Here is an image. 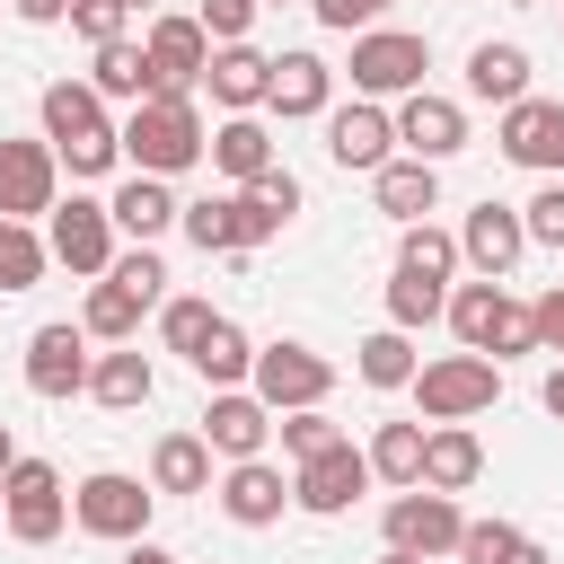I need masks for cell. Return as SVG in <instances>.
Instances as JSON below:
<instances>
[{
  "label": "cell",
  "mask_w": 564,
  "mask_h": 564,
  "mask_svg": "<svg viewBox=\"0 0 564 564\" xmlns=\"http://www.w3.org/2000/svg\"><path fill=\"white\" fill-rule=\"evenodd\" d=\"M35 115H44V141H53V159L70 176H106L123 159V123H106V97L88 79H53L35 97Z\"/></svg>",
  "instance_id": "cell-1"
},
{
  "label": "cell",
  "mask_w": 564,
  "mask_h": 564,
  "mask_svg": "<svg viewBox=\"0 0 564 564\" xmlns=\"http://www.w3.org/2000/svg\"><path fill=\"white\" fill-rule=\"evenodd\" d=\"M123 159H132V176H185L194 159H212V132H203L194 97H141L123 115Z\"/></svg>",
  "instance_id": "cell-2"
},
{
  "label": "cell",
  "mask_w": 564,
  "mask_h": 564,
  "mask_svg": "<svg viewBox=\"0 0 564 564\" xmlns=\"http://www.w3.org/2000/svg\"><path fill=\"white\" fill-rule=\"evenodd\" d=\"M449 335H458L467 352H485V361L538 352V317H529L502 282H458V291H449Z\"/></svg>",
  "instance_id": "cell-3"
},
{
  "label": "cell",
  "mask_w": 564,
  "mask_h": 564,
  "mask_svg": "<svg viewBox=\"0 0 564 564\" xmlns=\"http://www.w3.org/2000/svg\"><path fill=\"white\" fill-rule=\"evenodd\" d=\"M150 502H159V485L123 476V467H97V476L70 485V520L88 538H115V546H141L150 538Z\"/></svg>",
  "instance_id": "cell-4"
},
{
  "label": "cell",
  "mask_w": 564,
  "mask_h": 564,
  "mask_svg": "<svg viewBox=\"0 0 564 564\" xmlns=\"http://www.w3.org/2000/svg\"><path fill=\"white\" fill-rule=\"evenodd\" d=\"M494 397H502V361H485V352H441V361L414 370V405H423L432 423H467V414H485Z\"/></svg>",
  "instance_id": "cell-5"
},
{
  "label": "cell",
  "mask_w": 564,
  "mask_h": 564,
  "mask_svg": "<svg viewBox=\"0 0 564 564\" xmlns=\"http://www.w3.org/2000/svg\"><path fill=\"white\" fill-rule=\"evenodd\" d=\"M0 520H9V538H18V546H53V538H62V520H70L62 467H44V458H18V467L0 476Z\"/></svg>",
  "instance_id": "cell-6"
},
{
  "label": "cell",
  "mask_w": 564,
  "mask_h": 564,
  "mask_svg": "<svg viewBox=\"0 0 564 564\" xmlns=\"http://www.w3.org/2000/svg\"><path fill=\"white\" fill-rule=\"evenodd\" d=\"M273 414H308V405H326V388H335V361L326 352H308V344H256V379H247Z\"/></svg>",
  "instance_id": "cell-7"
},
{
  "label": "cell",
  "mask_w": 564,
  "mask_h": 564,
  "mask_svg": "<svg viewBox=\"0 0 564 564\" xmlns=\"http://www.w3.org/2000/svg\"><path fill=\"white\" fill-rule=\"evenodd\" d=\"M423 70H432V44H423V35H405V26L352 35V88H361V97H414Z\"/></svg>",
  "instance_id": "cell-8"
},
{
  "label": "cell",
  "mask_w": 564,
  "mask_h": 564,
  "mask_svg": "<svg viewBox=\"0 0 564 564\" xmlns=\"http://www.w3.org/2000/svg\"><path fill=\"white\" fill-rule=\"evenodd\" d=\"M141 53H150V97H194L203 88V70H212V35L194 26V18H150V35H141Z\"/></svg>",
  "instance_id": "cell-9"
},
{
  "label": "cell",
  "mask_w": 564,
  "mask_h": 564,
  "mask_svg": "<svg viewBox=\"0 0 564 564\" xmlns=\"http://www.w3.org/2000/svg\"><path fill=\"white\" fill-rule=\"evenodd\" d=\"M361 494H370V449H352V441H335V449H317V458H300V467H291V502H300V511H317V520L352 511Z\"/></svg>",
  "instance_id": "cell-10"
},
{
  "label": "cell",
  "mask_w": 564,
  "mask_h": 564,
  "mask_svg": "<svg viewBox=\"0 0 564 564\" xmlns=\"http://www.w3.org/2000/svg\"><path fill=\"white\" fill-rule=\"evenodd\" d=\"M458 538H467V511H458V494L405 485V494L388 502V546H405V555H458Z\"/></svg>",
  "instance_id": "cell-11"
},
{
  "label": "cell",
  "mask_w": 564,
  "mask_h": 564,
  "mask_svg": "<svg viewBox=\"0 0 564 564\" xmlns=\"http://www.w3.org/2000/svg\"><path fill=\"white\" fill-rule=\"evenodd\" d=\"M326 159H335V167H361V176H379V167L397 159V115H388L379 97H352V106H335V115H326Z\"/></svg>",
  "instance_id": "cell-12"
},
{
  "label": "cell",
  "mask_w": 564,
  "mask_h": 564,
  "mask_svg": "<svg viewBox=\"0 0 564 564\" xmlns=\"http://www.w3.org/2000/svg\"><path fill=\"white\" fill-rule=\"evenodd\" d=\"M44 247H53V264H70V273H97V282H106V264H115V212H106V203H88V194H70V203H53Z\"/></svg>",
  "instance_id": "cell-13"
},
{
  "label": "cell",
  "mask_w": 564,
  "mask_h": 564,
  "mask_svg": "<svg viewBox=\"0 0 564 564\" xmlns=\"http://www.w3.org/2000/svg\"><path fill=\"white\" fill-rule=\"evenodd\" d=\"M203 256H247V247H264L273 238V220L247 203V194H203V203H185V220H176Z\"/></svg>",
  "instance_id": "cell-14"
},
{
  "label": "cell",
  "mask_w": 564,
  "mask_h": 564,
  "mask_svg": "<svg viewBox=\"0 0 564 564\" xmlns=\"http://www.w3.org/2000/svg\"><path fill=\"white\" fill-rule=\"evenodd\" d=\"M458 256L476 264V282H502V273L529 256V220H520L511 203H494V194H485V203L458 220Z\"/></svg>",
  "instance_id": "cell-15"
},
{
  "label": "cell",
  "mask_w": 564,
  "mask_h": 564,
  "mask_svg": "<svg viewBox=\"0 0 564 564\" xmlns=\"http://www.w3.org/2000/svg\"><path fill=\"white\" fill-rule=\"evenodd\" d=\"M203 441H212V458H264V441H273V405L256 397V388H212V405H203Z\"/></svg>",
  "instance_id": "cell-16"
},
{
  "label": "cell",
  "mask_w": 564,
  "mask_h": 564,
  "mask_svg": "<svg viewBox=\"0 0 564 564\" xmlns=\"http://www.w3.org/2000/svg\"><path fill=\"white\" fill-rule=\"evenodd\" d=\"M397 141H405V159L441 167V159H458V150H467V106H458V97L414 88V97L397 106Z\"/></svg>",
  "instance_id": "cell-17"
},
{
  "label": "cell",
  "mask_w": 564,
  "mask_h": 564,
  "mask_svg": "<svg viewBox=\"0 0 564 564\" xmlns=\"http://www.w3.org/2000/svg\"><path fill=\"white\" fill-rule=\"evenodd\" d=\"M88 370H97V361H88V326H35V335H26V388H35V397L62 405V397L88 388Z\"/></svg>",
  "instance_id": "cell-18"
},
{
  "label": "cell",
  "mask_w": 564,
  "mask_h": 564,
  "mask_svg": "<svg viewBox=\"0 0 564 564\" xmlns=\"http://www.w3.org/2000/svg\"><path fill=\"white\" fill-rule=\"evenodd\" d=\"M502 159H520V167H538V176H564V106L555 97H520V106H502Z\"/></svg>",
  "instance_id": "cell-19"
},
{
  "label": "cell",
  "mask_w": 564,
  "mask_h": 564,
  "mask_svg": "<svg viewBox=\"0 0 564 564\" xmlns=\"http://www.w3.org/2000/svg\"><path fill=\"white\" fill-rule=\"evenodd\" d=\"M53 185H62L53 141H0V220H35V212H53Z\"/></svg>",
  "instance_id": "cell-20"
},
{
  "label": "cell",
  "mask_w": 564,
  "mask_h": 564,
  "mask_svg": "<svg viewBox=\"0 0 564 564\" xmlns=\"http://www.w3.org/2000/svg\"><path fill=\"white\" fill-rule=\"evenodd\" d=\"M220 511H229L238 529H273V520L291 511V467H273V458H238V467L220 476Z\"/></svg>",
  "instance_id": "cell-21"
},
{
  "label": "cell",
  "mask_w": 564,
  "mask_h": 564,
  "mask_svg": "<svg viewBox=\"0 0 564 564\" xmlns=\"http://www.w3.org/2000/svg\"><path fill=\"white\" fill-rule=\"evenodd\" d=\"M203 88H212V106H229V115H256V106L273 97V53H256V44H212V70H203Z\"/></svg>",
  "instance_id": "cell-22"
},
{
  "label": "cell",
  "mask_w": 564,
  "mask_h": 564,
  "mask_svg": "<svg viewBox=\"0 0 564 564\" xmlns=\"http://www.w3.org/2000/svg\"><path fill=\"white\" fill-rule=\"evenodd\" d=\"M282 123H308V115H335V70L317 53H273V97H264Z\"/></svg>",
  "instance_id": "cell-23"
},
{
  "label": "cell",
  "mask_w": 564,
  "mask_h": 564,
  "mask_svg": "<svg viewBox=\"0 0 564 564\" xmlns=\"http://www.w3.org/2000/svg\"><path fill=\"white\" fill-rule=\"evenodd\" d=\"M476 476H485V441L467 423H432L423 432V485L432 494H467Z\"/></svg>",
  "instance_id": "cell-24"
},
{
  "label": "cell",
  "mask_w": 564,
  "mask_h": 564,
  "mask_svg": "<svg viewBox=\"0 0 564 564\" xmlns=\"http://www.w3.org/2000/svg\"><path fill=\"white\" fill-rule=\"evenodd\" d=\"M370 194H379V212H388V220H405V229H414V220H432V212H441V167H423V159H388V167L370 176Z\"/></svg>",
  "instance_id": "cell-25"
},
{
  "label": "cell",
  "mask_w": 564,
  "mask_h": 564,
  "mask_svg": "<svg viewBox=\"0 0 564 564\" xmlns=\"http://www.w3.org/2000/svg\"><path fill=\"white\" fill-rule=\"evenodd\" d=\"M106 212H115V229H123L132 247H150L159 229H176V220H185V203L167 194V176H132V185H123Z\"/></svg>",
  "instance_id": "cell-26"
},
{
  "label": "cell",
  "mask_w": 564,
  "mask_h": 564,
  "mask_svg": "<svg viewBox=\"0 0 564 564\" xmlns=\"http://www.w3.org/2000/svg\"><path fill=\"white\" fill-rule=\"evenodd\" d=\"M467 97H485V106H520V97H529V53L485 35V44L467 53Z\"/></svg>",
  "instance_id": "cell-27"
},
{
  "label": "cell",
  "mask_w": 564,
  "mask_h": 564,
  "mask_svg": "<svg viewBox=\"0 0 564 564\" xmlns=\"http://www.w3.org/2000/svg\"><path fill=\"white\" fill-rule=\"evenodd\" d=\"M212 167H220L229 185H256V176L282 167V159H273V132H264L256 115H229V123L212 132Z\"/></svg>",
  "instance_id": "cell-28"
},
{
  "label": "cell",
  "mask_w": 564,
  "mask_h": 564,
  "mask_svg": "<svg viewBox=\"0 0 564 564\" xmlns=\"http://www.w3.org/2000/svg\"><path fill=\"white\" fill-rule=\"evenodd\" d=\"M150 388H159V370H150V352H132V344L97 352V370H88V397H97V405H115V414L150 405Z\"/></svg>",
  "instance_id": "cell-29"
},
{
  "label": "cell",
  "mask_w": 564,
  "mask_h": 564,
  "mask_svg": "<svg viewBox=\"0 0 564 564\" xmlns=\"http://www.w3.org/2000/svg\"><path fill=\"white\" fill-rule=\"evenodd\" d=\"M150 485L159 494H212V441L203 432H167L150 449Z\"/></svg>",
  "instance_id": "cell-30"
},
{
  "label": "cell",
  "mask_w": 564,
  "mask_h": 564,
  "mask_svg": "<svg viewBox=\"0 0 564 564\" xmlns=\"http://www.w3.org/2000/svg\"><path fill=\"white\" fill-rule=\"evenodd\" d=\"M352 370H361V388H414V335L405 326H379V335H361L352 344Z\"/></svg>",
  "instance_id": "cell-31"
},
{
  "label": "cell",
  "mask_w": 564,
  "mask_h": 564,
  "mask_svg": "<svg viewBox=\"0 0 564 564\" xmlns=\"http://www.w3.org/2000/svg\"><path fill=\"white\" fill-rule=\"evenodd\" d=\"M194 370H203V388H247L256 379V344H247V326H212L203 344H194Z\"/></svg>",
  "instance_id": "cell-32"
},
{
  "label": "cell",
  "mask_w": 564,
  "mask_h": 564,
  "mask_svg": "<svg viewBox=\"0 0 564 564\" xmlns=\"http://www.w3.org/2000/svg\"><path fill=\"white\" fill-rule=\"evenodd\" d=\"M370 476L423 485V423H379V432H370Z\"/></svg>",
  "instance_id": "cell-33"
},
{
  "label": "cell",
  "mask_w": 564,
  "mask_h": 564,
  "mask_svg": "<svg viewBox=\"0 0 564 564\" xmlns=\"http://www.w3.org/2000/svg\"><path fill=\"white\" fill-rule=\"evenodd\" d=\"M88 88H97V97H132V106H141V97H150V53H141L132 35H123V44H106V53H97V70H88Z\"/></svg>",
  "instance_id": "cell-34"
},
{
  "label": "cell",
  "mask_w": 564,
  "mask_h": 564,
  "mask_svg": "<svg viewBox=\"0 0 564 564\" xmlns=\"http://www.w3.org/2000/svg\"><path fill=\"white\" fill-rule=\"evenodd\" d=\"M397 264H405V273H423V282H449V273H458L467 256H458V238H449V229H432V220H414V229L397 238Z\"/></svg>",
  "instance_id": "cell-35"
},
{
  "label": "cell",
  "mask_w": 564,
  "mask_h": 564,
  "mask_svg": "<svg viewBox=\"0 0 564 564\" xmlns=\"http://www.w3.org/2000/svg\"><path fill=\"white\" fill-rule=\"evenodd\" d=\"M53 264V247L26 229V220H0V291H35Z\"/></svg>",
  "instance_id": "cell-36"
},
{
  "label": "cell",
  "mask_w": 564,
  "mask_h": 564,
  "mask_svg": "<svg viewBox=\"0 0 564 564\" xmlns=\"http://www.w3.org/2000/svg\"><path fill=\"white\" fill-rule=\"evenodd\" d=\"M432 317H449V291L397 264V282H388V326H405V335H414V326H432Z\"/></svg>",
  "instance_id": "cell-37"
},
{
  "label": "cell",
  "mask_w": 564,
  "mask_h": 564,
  "mask_svg": "<svg viewBox=\"0 0 564 564\" xmlns=\"http://www.w3.org/2000/svg\"><path fill=\"white\" fill-rule=\"evenodd\" d=\"M79 326H88L97 344H132V326H141V300H132L123 282H97V291H88V308H79Z\"/></svg>",
  "instance_id": "cell-38"
},
{
  "label": "cell",
  "mask_w": 564,
  "mask_h": 564,
  "mask_svg": "<svg viewBox=\"0 0 564 564\" xmlns=\"http://www.w3.org/2000/svg\"><path fill=\"white\" fill-rule=\"evenodd\" d=\"M123 26H132V0H70V35H88V53L123 44Z\"/></svg>",
  "instance_id": "cell-39"
},
{
  "label": "cell",
  "mask_w": 564,
  "mask_h": 564,
  "mask_svg": "<svg viewBox=\"0 0 564 564\" xmlns=\"http://www.w3.org/2000/svg\"><path fill=\"white\" fill-rule=\"evenodd\" d=\"M212 326H220L212 300H167V308H159V335H167V352H185V361H194V344H203Z\"/></svg>",
  "instance_id": "cell-40"
},
{
  "label": "cell",
  "mask_w": 564,
  "mask_h": 564,
  "mask_svg": "<svg viewBox=\"0 0 564 564\" xmlns=\"http://www.w3.org/2000/svg\"><path fill=\"white\" fill-rule=\"evenodd\" d=\"M344 432H335V414L326 405H308V414H282V458H317V449H335Z\"/></svg>",
  "instance_id": "cell-41"
},
{
  "label": "cell",
  "mask_w": 564,
  "mask_h": 564,
  "mask_svg": "<svg viewBox=\"0 0 564 564\" xmlns=\"http://www.w3.org/2000/svg\"><path fill=\"white\" fill-rule=\"evenodd\" d=\"M520 220H529V247H564V176H546V185L520 203Z\"/></svg>",
  "instance_id": "cell-42"
},
{
  "label": "cell",
  "mask_w": 564,
  "mask_h": 564,
  "mask_svg": "<svg viewBox=\"0 0 564 564\" xmlns=\"http://www.w3.org/2000/svg\"><path fill=\"white\" fill-rule=\"evenodd\" d=\"M238 194H247V203H256V212H264L273 229H282V220L300 212V176H291V167H264V176H256V185H238Z\"/></svg>",
  "instance_id": "cell-43"
},
{
  "label": "cell",
  "mask_w": 564,
  "mask_h": 564,
  "mask_svg": "<svg viewBox=\"0 0 564 564\" xmlns=\"http://www.w3.org/2000/svg\"><path fill=\"white\" fill-rule=\"evenodd\" d=\"M106 282H123V291H132L141 308H159V291H167V273H159V256H150V247L115 256V264H106Z\"/></svg>",
  "instance_id": "cell-44"
},
{
  "label": "cell",
  "mask_w": 564,
  "mask_h": 564,
  "mask_svg": "<svg viewBox=\"0 0 564 564\" xmlns=\"http://www.w3.org/2000/svg\"><path fill=\"white\" fill-rule=\"evenodd\" d=\"M256 9H264V0H203V9H194V26H203L212 44H247Z\"/></svg>",
  "instance_id": "cell-45"
},
{
  "label": "cell",
  "mask_w": 564,
  "mask_h": 564,
  "mask_svg": "<svg viewBox=\"0 0 564 564\" xmlns=\"http://www.w3.org/2000/svg\"><path fill=\"white\" fill-rule=\"evenodd\" d=\"M511 546H520V529H511V520H467V538H458V555H467V564H511Z\"/></svg>",
  "instance_id": "cell-46"
},
{
  "label": "cell",
  "mask_w": 564,
  "mask_h": 564,
  "mask_svg": "<svg viewBox=\"0 0 564 564\" xmlns=\"http://www.w3.org/2000/svg\"><path fill=\"white\" fill-rule=\"evenodd\" d=\"M317 9V26H335V35H370L379 18H388V0H308Z\"/></svg>",
  "instance_id": "cell-47"
},
{
  "label": "cell",
  "mask_w": 564,
  "mask_h": 564,
  "mask_svg": "<svg viewBox=\"0 0 564 564\" xmlns=\"http://www.w3.org/2000/svg\"><path fill=\"white\" fill-rule=\"evenodd\" d=\"M529 317H538V352H564V282H555V291H546Z\"/></svg>",
  "instance_id": "cell-48"
},
{
  "label": "cell",
  "mask_w": 564,
  "mask_h": 564,
  "mask_svg": "<svg viewBox=\"0 0 564 564\" xmlns=\"http://www.w3.org/2000/svg\"><path fill=\"white\" fill-rule=\"evenodd\" d=\"M9 9H18L26 26H62V18H70V0H9Z\"/></svg>",
  "instance_id": "cell-49"
},
{
  "label": "cell",
  "mask_w": 564,
  "mask_h": 564,
  "mask_svg": "<svg viewBox=\"0 0 564 564\" xmlns=\"http://www.w3.org/2000/svg\"><path fill=\"white\" fill-rule=\"evenodd\" d=\"M538 405H546V414H555V423H564V361H555V370H546V388H538Z\"/></svg>",
  "instance_id": "cell-50"
},
{
  "label": "cell",
  "mask_w": 564,
  "mask_h": 564,
  "mask_svg": "<svg viewBox=\"0 0 564 564\" xmlns=\"http://www.w3.org/2000/svg\"><path fill=\"white\" fill-rule=\"evenodd\" d=\"M123 564H176V555H167V546H150V538H141V546H123Z\"/></svg>",
  "instance_id": "cell-51"
},
{
  "label": "cell",
  "mask_w": 564,
  "mask_h": 564,
  "mask_svg": "<svg viewBox=\"0 0 564 564\" xmlns=\"http://www.w3.org/2000/svg\"><path fill=\"white\" fill-rule=\"evenodd\" d=\"M511 564H555V555H546L538 538H520V546H511Z\"/></svg>",
  "instance_id": "cell-52"
},
{
  "label": "cell",
  "mask_w": 564,
  "mask_h": 564,
  "mask_svg": "<svg viewBox=\"0 0 564 564\" xmlns=\"http://www.w3.org/2000/svg\"><path fill=\"white\" fill-rule=\"evenodd\" d=\"M9 467H18V432L0 423V476H9Z\"/></svg>",
  "instance_id": "cell-53"
},
{
  "label": "cell",
  "mask_w": 564,
  "mask_h": 564,
  "mask_svg": "<svg viewBox=\"0 0 564 564\" xmlns=\"http://www.w3.org/2000/svg\"><path fill=\"white\" fill-rule=\"evenodd\" d=\"M379 564H432V555H405V546H388V555H379Z\"/></svg>",
  "instance_id": "cell-54"
},
{
  "label": "cell",
  "mask_w": 564,
  "mask_h": 564,
  "mask_svg": "<svg viewBox=\"0 0 564 564\" xmlns=\"http://www.w3.org/2000/svg\"><path fill=\"white\" fill-rule=\"evenodd\" d=\"M511 9H538V0H511Z\"/></svg>",
  "instance_id": "cell-55"
},
{
  "label": "cell",
  "mask_w": 564,
  "mask_h": 564,
  "mask_svg": "<svg viewBox=\"0 0 564 564\" xmlns=\"http://www.w3.org/2000/svg\"><path fill=\"white\" fill-rule=\"evenodd\" d=\"M132 9H150V0H132Z\"/></svg>",
  "instance_id": "cell-56"
}]
</instances>
